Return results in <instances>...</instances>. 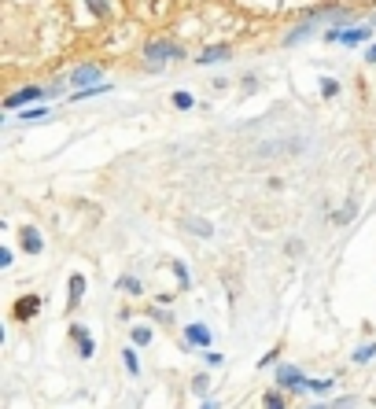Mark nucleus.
<instances>
[{
    "label": "nucleus",
    "instance_id": "nucleus-1",
    "mask_svg": "<svg viewBox=\"0 0 376 409\" xmlns=\"http://www.w3.org/2000/svg\"><path fill=\"white\" fill-rule=\"evenodd\" d=\"M273 384L288 391V395H306L310 391V376L299 369V365H291V362H281L277 365V376H273Z\"/></svg>",
    "mask_w": 376,
    "mask_h": 409
},
{
    "label": "nucleus",
    "instance_id": "nucleus-2",
    "mask_svg": "<svg viewBox=\"0 0 376 409\" xmlns=\"http://www.w3.org/2000/svg\"><path fill=\"white\" fill-rule=\"evenodd\" d=\"M144 59H148L152 71H159L166 59H185V48L174 44V41H148L144 44Z\"/></svg>",
    "mask_w": 376,
    "mask_h": 409
},
{
    "label": "nucleus",
    "instance_id": "nucleus-3",
    "mask_svg": "<svg viewBox=\"0 0 376 409\" xmlns=\"http://www.w3.org/2000/svg\"><path fill=\"white\" fill-rule=\"evenodd\" d=\"M71 339H74L81 362H92L96 358V339H92V332L85 329V324H71Z\"/></svg>",
    "mask_w": 376,
    "mask_h": 409
},
{
    "label": "nucleus",
    "instance_id": "nucleus-4",
    "mask_svg": "<svg viewBox=\"0 0 376 409\" xmlns=\"http://www.w3.org/2000/svg\"><path fill=\"white\" fill-rule=\"evenodd\" d=\"M372 37V30L369 26H354V30H329L325 34V41H332V44H362Z\"/></svg>",
    "mask_w": 376,
    "mask_h": 409
},
{
    "label": "nucleus",
    "instance_id": "nucleus-5",
    "mask_svg": "<svg viewBox=\"0 0 376 409\" xmlns=\"http://www.w3.org/2000/svg\"><path fill=\"white\" fill-rule=\"evenodd\" d=\"M48 96V89H37V85H26V89H19V92H11V96H4V107L8 111H19V107H26V104H34V100H44Z\"/></svg>",
    "mask_w": 376,
    "mask_h": 409
},
{
    "label": "nucleus",
    "instance_id": "nucleus-6",
    "mask_svg": "<svg viewBox=\"0 0 376 409\" xmlns=\"http://www.w3.org/2000/svg\"><path fill=\"white\" fill-rule=\"evenodd\" d=\"M41 306H44L41 295H23V299H15L11 317H15V321H30V317H37V314H41Z\"/></svg>",
    "mask_w": 376,
    "mask_h": 409
},
{
    "label": "nucleus",
    "instance_id": "nucleus-7",
    "mask_svg": "<svg viewBox=\"0 0 376 409\" xmlns=\"http://www.w3.org/2000/svg\"><path fill=\"white\" fill-rule=\"evenodd\" d=\"M67 314H74V310L81 306V299H85V291H89V281H85V273H71V281H67Z\"/></svg>",
    "mask_w": 376,
    "mask_h": 409
},
{
    "label": "nucleus",
    "instance_id": "nucleus-8",
    "mask_svg": "<svg viewBox=\"0 0 376 409\" xmlns=\"http://www.w3.org/2000/svg\"><path fill=\"white\" fill-rule=\"evenodd\" d=\"M185 339L192 343V347H200V350H210V343H214V332H210L203 321H192V324H185Z\"/></svg>",
    "mask_w": 376,
    "mask_h": 409
},
{
    "label": "nucleus",
    "instance_id": "nucleus-9",
    "mask_svg": "<svg viewBox=\"0 0 376 409\" xmlns=\"http://www.w3.org/2000/svg\"><path fill=\"white\" fill-rule=\"evenodd\" d=\"M71 85H78V89L100 85V67H96V63H81V67H74L71 71Z\"/></svg>",
    "mask_w": 376,
    "mask_h": 409
},
{
    "label": "nucleus",
    "instance_id": "nucleus-10",
    "mask_svg": "<svg viewBox=\"0 0 376 409\" xmlns=\"http://www.w3.org/2000/svg\"><path fill=\"white\" fill-rule=\"evenodd\" d=\"M19 243H23V251L34 255V258L44 251V240H41V233H37L34 225H23V228H19Z\"/></svg>",
    "mask_w": 376,
    "mask_h": 409
},
{
    "label": "nucleus",
    "instance_id": "nucleus-11",
    "mask_svg": "<svg viewBox=\"0 0 376 409\" xmlns=\"http://www.w3.org/2000/svg\"><path fill=\"white\" fill-rule=\"evenodd\" d=\"M225 59H233V48H229V44H207L195 63H203V67H214V63H225Z\"/></svg>",
    "mask_w": 376,
    "mask_h": 409
},
{
    "label": "nucleus",
    "instance_id": "nucleus-12",
    "mask_svg": "<svg viewBox=\"0 0 376 409\" xmlns=\"http://www.w3.org/2000/svg\"><path fill=\"white\" fill-rule=\"evenodd\" d=\"M288 391H281V387H269V391H262V409H288Z\"/></svg>",
    "mask_w": 376,
    "mask_h": 409
},
{
    "label": "nucleus",
    "instance_id": "nucleus-13",
    "mask_svg": "<svg viewBox=\"0 0 376 409\" xmlns=\"http://www.w3.org/2000/svg\"><path fill=\"white\" fill-rule=\"evenodd\" d=\"M181 225L188 228V233L203 236V240H210V236H214V225H210L207 218H181Z\"/></svg>",
    "mask_w": 376,
    "mask_h": 409
},
{
    "label": "nucleus",
    "instance_id": "nucleus-14",
    "mask_svg": "<svg viewBox=\"0 0 376 409\" xmlns=\"http://www.w3.org/2000/svg\"><path fill=\"white\" fill-rule=\"evenodd\" d=\"M188 387H192L195 398H210V387H214V380H210V372H195Z\"/></svg>",
    "mask_w": 376,
    "mask_h": 409
},
{
    "label": "nucleus",
    "instance_id": "nucleus-15",
    "mask_svg": "<svg viewBox=\"0 0 376 409\" xmlns=\"http://www.w3.org/2000/svg\"><path fill=\"white\" fill-rule=\"evenodd\" d=\"M119 291H126L129 299H140V295H144V284L137 281L133 273H122V276H119Z\"/></svg>",
    "mask_w": 376,
    "mask_h": 409
},
{
    "label": "nucleus",
    "instance_id": "nucleus-16",
    "mask_svg": "<svg viewBox=\"0 0 376 409\" xmlns=\"http://www.w3.org/2000/svg\"><path fill=\"white\" fill-rule=\"evenodd\" d=\"M122 365L129 376H140V354H137V343H129V347H122Z\"/></svg>",
    "mask_w": 376,
    "mask_h": 409
},
{
    "label": "nucleus",
    "instance_id": "nucleus-17",
    "mask_svg": "<svg viewBox=\"0 0 376 409\" xmlns=\"http://www.w3.org/2000/svg\"><path fill=\"white\" fill-rule=\"evenodd\" d=\"M332 387H336L332 376H310V395L325 398V395H332Z\"/></svg>",
    "mask_w": 376,
    "mask_h": 409
},
{
    "label": "nucleus",
    "instance_id": "nucleus-18",
    "mask_svg": "<svg viewBox=\"0 0 376 409\" xmlns=\"http://www.w3.org/2000/svg\"><path fill=\"white\" fill-rule=\"evenodd\" d=\"M376 358V339H369V343H362V347H354V354H351V362L354 365H369Z\"/></svg>",
    "mask_w": 376,
    "mask_h": 409
},
{
    "label": "nucleus",
    "instance_id": "nucleus-19",
    "mask_svg": "<svg viewBox=\"0 0 376 409\" xmlns=\"http://www.w3.org/2000/svg\"><path fill=\"white\" fill-rule=\"evenodd\" d=\"M152 339H155V332L148 324H133V329H129V343H137V347H152Z\"/></svg>",
    "mask_w": 376,
    "mask_h": 409
},
{
    "label": "nucleus",
    "instance_id": "nucleus-20",
    "mask_svg": "<svg viewBox=\"0 0 376 409\" xmlns=\"http://www.w3.org/2000/svg\"><path fill=\"white\" fill-rule=\"evenodd\" d=\"M174 276H177V284H181V291H188L192 288V276H188V266H185V262H174Z\"/></svg>",
    "mask_w": 376,
    "mask_h": 409
},
{
    "label": "nucleus",
    "instance_id": "nucleus-21",
    "mask_svg": "<svg viewBox=\"0 0 376 409\" xmlns=\"http://www.w3.org/2000/svg\"><path fill=\"white\" fill-rule=\"evenodd\" d=\"M354 214H358V207H354V200H351V203H343V210H339V214H332V221H336V225H347Z\"/></svg>",
    "mask_w": 376,
    "mask_h": 409
},
{
    "label": "nucleus",
    "instance_id": "nucleus-22",
    "mask_svg": "<svg viewBox=\"0 0 376 409\" xmlns=\"http://www.w3.org/2000/svg\"><path fill=\"white\" fill-rule=\"evenodd\" d=\"M277 358H281V343H277V347H269L262 358H258V369H266V365H277Z\"/></svg>",
    "mask_w": 376,
    "mask_h": 409
},
{
    "label": "nucleus",
    "instance_id": "nucleus-23",
    "mask_svg": "<svg viewBox=\"0 0 376 409\" xmlns=\"http://www.w3.org/2000/svg\"><path fill=\"white\" fill-rule=\"evenodd\" d=\"M336 92H339V81L336 78H321V96H329V100H332Z\"/></svg>",
    "mask_w": 376,
    "mask_h": 409
},
{
    "label": "nucleus",
    "instance_id": "nucleus-24",
    "mask_svg": "<svg viewBox=\"0 0 376 409\" xmlns=\"http://www.w3.org/2000/svg\"><path fill=\"white\" fill-rule=\"evenodd\" d=\"M148 317H155L159 324H170V321H174V317L166 314V310H162V306H159V303H155V306H148Z\"/></svg>",
    "mask_w": 376,
    "mask_h": 409
},
{
    "label": "nucleus",
    "instance_id": "nucleus-25",
    "mask_svg": "<svg viewBox=\"0 0 376 409\" xmlns=\"http://www.w3.org/2000/svg\"><path fill=\"white\" fill-rule=\"evenodd\" d=\"M19 118H23V122H41V118H44V107H26Z\"/></svg>",
    "mask_w": 376,
    "mask_h": 409
},
{
    "label": "nucleus",
    "instance_id": "nucleus-26",
    "mask_svg": "<svg viewBox=\"0 0 376 409\" xmlns=\"http://www.w3.org/2000/svg\"><path fill=\"white\" fill-rule=\"evenodd\" d=\"M174 107L188 111V107H192V96H188V92H174Z\"/></svg>",
    "mask_w": 376,
    "mask_h": 409
},
{
    "label": "nucleus",
    "instance_id": "nucleus-27",
    "mask_svg": "<svg viewBox=\"0 0 376 409\" xmlns=\"http://www.w3.org/2000/svg\"><path fill=\"white\" fill-rule=\"evenodd\" d=\"M358 405V395H343L339 402H332V409H354Z\"/></svg>",
    "mask_w": 376,
    "mask_h": 409
},
{
    "label": "nucleus",
    "instance_id": "nucleus-28",
    "mask_svg": "<svg viewBox=\"0 0 376 409\" xmlns=\"http://www.w3.org/2000/svg\"><path fill=\"white\" fill-rule=\"evenodd\" d=\"M203 358H207V365H210V369H218V365L225 362V354H218V350H207Z\"/></svg>",
    "mask_w": 376,
    "mask_h": 409
},
{
    "label": "nucleus",
    "instance_id": "nucleus-29",
    "mask_svg": "<svg viewBox=\"0 0 376 409\" xmlns=\"http://www.w3.org/2000/svg\"><path fill=\"white\" fill-rule=\"evenodd\" d=\"M11 258H15V251H11V248L0 251V269H8V266H11Z\"/></svg>",
    "mask_w": 376,
    "mask_h": 409
},
{
    "label": "nucleus",
    "instance_id": "nucleus-30",
    "mask_svg": "<svg viewBox=\"0 0 376 409\" xmlns=\"http://www.w3.org/2000/svg\"><path fill=\"white\" fill-rule=\"evenodd\" d=\"M89 8H92V15H107V4H104V0H89Z\"/></svg>",
    "mask_w": 376,
    "mask_h": 409
},
{
    "label": "nucleus",
    "instance_id": "nucleus-31",
    "mask_svg": "<svg viewBox=\"0 0 376 409\" xmlns=\"http://www.w3.org/2000/svg\"><path fill=\"white\" fill-rule=\"evenodd\" d=\"M200 409H218V402H214V398H203V405H200Z\"/></svg>",
    "mask_w": 376,
    "mask_h": 409
},
{
    "label": "nucleus",
    "instance_id": "nucleus-32",
    "mask_svg": "<svg viewBox=\"0 0 376 409\" xmlns=\"http://www.w3.org/2000/svg\"><path fill=\"white\" fill-rule=\"evenodd\" d=\"M365 59H369V63H376V44H372L369 52H365Z\"/></svg>",
    "mask_w": 376,
    "mask_h": 409
},
{
    "label": "nucleus",
    "instance_id": "nucleus-33",
    "mask_svg": "<svg viewBox=\"0 0 376 409\" xmlns=\"http://www.w3.org/2000/svg\"><path fill=\"white\" fill-rule=\"evenodd\" d=\"M310 409H332V402H317V405H310Z\"/></svg>",
    "mask_w": 376,
    "mask_h": 409
}]
</instances>
